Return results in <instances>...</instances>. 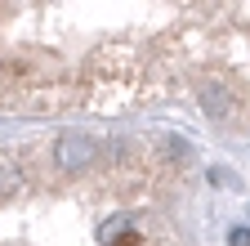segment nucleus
Wrapping results in <instances>:
<instances>
[{
	"instance_id": "7ed1b4c3",
	"label": "nucleus",
	"mask_w": 250,
	"mask_h": 246,
	"mask_svg": "<svg viewBox=\"0 0 250 246\" xmlns=\"http://www.w3.org/2000/svg\"><path fill=\"white\" fill-rule=\"evenodd\" d=\"M232 246H250V228H237L232 233Z\"/></svg>"
},
{
	"instance_id": "f03ea898",
	"label": "nucleus",
	"mask_w": 250,
	"mask_h": 246,
	"mask_svg": "<svg viewBox=\"0 0 250 246\" xmlns=\"http://www.w3.org/2000/svg\"><path fill=\"white\" fill-rule=\"evenodd\" d=\"M197 99H201L206 116H214V121H228L232 108H237V94H232L228 81H201L197 85Z\"/></svg>"
},
{
	"instance_id": "f257e3e1",
	"label": "nucleus",
	"mask_w": 250,
	"mask_h": 246,
	"mask_svg": "<svg viewBox=\"0 0 250 246\" xmlns=\"http://www.w3.org/2000/svg\"><path fill=\"white\" fill-rule=\"evenodd\" d=\"M49 152H54V166H58V170H81V166L94 161V139L67 130V134H58V139H54Z\"/></svg>"
}]
</instances>
